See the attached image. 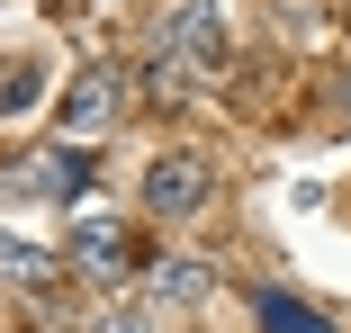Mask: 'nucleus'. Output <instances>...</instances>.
I'll return each instance as SVG.
<instances>
[{
	"label": "nucleus",
	"mask_w": 351,
	"mask_h": 333,
	"mask_svg": "<svg viewBox=\"0 0 351 333\" xmlns=\"http://www.w3.org/2000/svg\"><path fill=\"white\" fill-rule=\"evenodd\" d=\"M154 63H180V73L217 82L226 73V10L217 0H171L154 18Z\"/></svg>",
	"instance_id": "f257e3e1"
},
{
	"label": "nucleus",
	"mask_w": 351,
	"mask_h": 333,
	"mask_svg": "<svg viewBox=\"0 0 351 333\" xmlns=\"http://www.w3.org/2000/svg\"><path fill=\"white\" fill-rule=\"evenodd\" d=\"M135 198H145V217L180 225V217H198L207 198H217V171H207V153H154L135 171Z\"/></svg>",
	"instance_id": "f03ea898"
},
{
	"label": "nucleus",
	"mask_w": 351,
	"mask_h": 333,
	"mask_svg": "<svg viewBox=\"0 0 351 333\" xmlns=\"http://www.w3.org/2000/svg\"><path fill=\"white\" fill-rule=\"evenodd\" d=\"M126 108V82H117V63H82L73 82H63V145H82V136H108Z\"/></svg>",
	"instance_id": "7ed1b4c3"
},
{
	"label": "nucleus",
	"mask_w": 351,
	"mask_h": 333,
	"mask_svg": "<svg viewBox=\"0 0 351 333\" xmlns=\"http://www.w3.org/2000/svg\"><path fill=\"white\" fill-rule=\"evenodd\" d=\"M73 261H82L90 280H126L135 271V234L108 225V217H73Z\"/></svg>",
	"instance_id": "20e7f679"
},
{
	"label": "nucleus",
	"mask_w": 351,
	"mask_h": 333,
	"mask_svg": "<svg viewBox=\"0 0 351 333\" xmlns=\"http://www.w3.org/2000/svg\"><path fill=\"white\" fill-rule=\"evenodd\" d=\"M207 288H217V271L189 261V252H171V261H154V271H145V306H198Z\"/></svg>",
	"instance_id": "39448f33"
},
{
	"label": "nucleus",
	"mask_w": 351,
	"mask_h": 333,
	"mask_svg": "<svg viewBox=\"0 0 351 333\" xmlns=\"http://www.w3.org/2000/svg\"><path fill=\"white\" fill-rule=\"evenodd\" d=\"M82 171H90V162H82V145H63V153H36V162H27L10 189H45V198H73V189H82Z\"/></svg>",
	"instance_id": "423d86ee"
},
{
	"label": "nucleus",
	"mask_w": 351,
	"mask_h": 333,
	"mask_svg": "<svg viewBox=\"0 0 351 333\" xmlns=\"http://www.w3.org/2000/svg\"><path fill=\"white\" fill-rule=\"evenodd\" d=\"M0 280H10V288H54V252H45V243H19V234H0Z\"/></svg>",
	"instance_id": "0eeeda50"
},
{
	"label": "nucleus",
	"mask_w": 351,
	"mask_h": 333,
	"mask_svg": "<svg viewBox=\"0 0 351 333\" xmlns=\"http://www.w3.org/2000/svg\"><path fill=\"white\" fill-rule=\"evenodd\" d=\"M36 90H45V63L36 54H0V117L36 108Z\"/></svg>",
	"instance_id": "6e6552de"
},
{
	"label": "nucleus",
	"mask_w": 351,
	"mask_h": 333,
	"mask_svg": "<svg viewBox=\"0 0 351 333\" xmlns=\"http://www.w3.org/2000/svg\"><path fill=\"white\" fill-rule=\"evenodd\" d=\"M90 333H162V306H145V297H135V306H99Z\"/></svg>",
	"instance_id": "1a4fd4ad"
},
{
	"label": "nucleus",
	"mask_w": 351,
	"mask_h": 333,
	"mask_svg": "<svg viewBox=\"0 0 351 333\" xmlns=\"http://www.w3.org/2000/svg\"><path fill=\"white\" fill-rule=\"evenodd\" d=\"M261 324H270V333H324V324H315L306 306H289V297H261Z\"/></svg>",
	"instance_id": "9d476101"
},
{
	"label": "nucleus",
	"mask_w": 351,
	"mask_h": 333,
	"mask_svg": "<svg viewBox=\"0 0 351 333\" xmlns=\"http://www.w3.org/2000/svg\"><path fill=\"white\" fill-rule=\"evenodd\" d=\"M36 10H82V0H36Z\"/></svg>",
	"instance_id": "9b49d317"
}]
</instances>
